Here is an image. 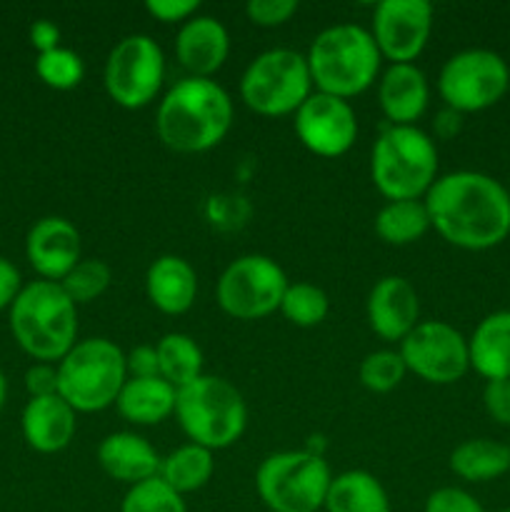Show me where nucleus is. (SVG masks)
<instances>
[{
  "mask_svg": "<svg viewBox=\"0 0 510 512\" xmlns=\"http://www.w3.org/2000/svg\"><path fill=\"white\" fill-rule=\"evenodd\" d=\"M430 228L460 250H490L510 235V193L493 175L455 170L425 193Z\"/></svg>",
  "mask_w": 510,
  "mask_h": 512,
  "instance_id": "f257e3e1",
  "label": "nucleus"
},
{
  "mask_svg": "<svg viewBox=\"0 0 510 512\" xmlns=\"http://www.w3.org/2000/svg\"><path fill=\"white\" fill-rule=\"evenodd\" d=\"M233 98L213 78H183L155 110V133L165 148L193 155L213 150L233 128Z\"/></svg>",
  "mask_w": 510,
  "mask_h": 512,
  "instance_id": "f03ea898",
  "label": "nucleus"
},
{
  "mask_svg": "<svg viewBox=\"0 0 510 512\" xmlns=\"http://www.w3.org/2000/svg\"><path fill=\"white\" fill-rule=\"evenodd\" d=\"M10 333L30 358L58 365L78 343V305L60 283L33 280L10 305Z\"/></svg>",
  "mask_w": 510,
  "mask_h": 512,
  "instance_id": "7ed1b4c3",
  "label": "nucleus"
},
{
  "mask_svg": "<svg viewBox=\"0 0 510 512\" xmlns=\"http://www.w3.org/2000/svg\"><path fill=\"white\" fill-rule=\"evenodd\" d=\"M305 60L318 93L350 100L378 80L383 55L368 28L338 23L315 35Z\"/></svg>",
  "mask_w": 510,
  "mask_h": 512,
  "instance_id": "20e7f679",
  "label": "nucleus"
},
{
  "mask_svg": "<svg viewBox=\"0 0 510 512\" xmlns=\"http://www.w3.org/2000/svg\"><path fill=\"white\" fill-rule=\"evenodd\" d=\"M370 180L385 200H423L438 180V148L418 125H385L370 150Z\"/></svg>",
  "mask_w": 510,
  "mask_h": 512,
  "instance_id": "39448f33",
  "label": "nucleus"
},
{
  "mask_svg": "<svg viewBox=\"0 0 510 512\" xmlns=\"http://www.w3.org/2000/svg\"><path fill=\"white\" fill-rule=\"evenodd\" d=\"M175 418L190 443L208 450H225L238 443L248 425V405L243 395L218 375H200L178 390Z\"/></svg>",
  "mask_w": 510,
  "mask_h": 512,
  "instance_id": "423d86ee",
  "label": "nucleus"
},
{
  "mask_svg": "<svg viewBox=\"0 0 510 512\" xmlns=\"http://www.w3.org/2000/svg\"><path fill=\"white\" fill-rule=\"evenodd\" d=\"M58 395L75 413H100L118 400L128 370L125 353L108 338H85L58 365Z\"/></svg>",
  "mask_w": 510,
  "mask_h": 512,
  "instance_id": "0eeeda50",
  "label": "nucleus"
},
{
  "mask_svg": "<svg viewBox=\"0 0 510 512\" xmlns=\"http://www.w3.org/2000/svg\"><path fill=\"white\" fill-rule=\"evenodd\" d=\"M330 483V465L310 450H280L255 470V490L270 512L323 510Z\"/></svg>",
  "mask_w": 510,
  "mask_h": 512,
  "instance_id": "6e6552de",
  "label": "nucleus"
},
{
  "mask_svg": "<svg viewBox=\"0 0 510 512\" xmlns=\"http://www.w3.org/2000/svg\"><path fill=\"white\" fill-rule=\"evenodd\" d=\"M313 90L308 60L290 48H270L255 55L240 78V100L263 118L295 115Z\"/></svg>",
  "mask_w": 510,
  "mask_h": 512,
  "instance_id": "1a4fd4ad",
  "label": "nucleus"
},
{
  "mask_svg": "<svg viewBox=\"0 0 510 512\" xmlns=\"http://www.w3.org/2000/svg\"><path fill=\"white\" fill-rule=\"evenodd\" d=\"M508 88V63L488 48H468L450 55L438 75V93L445 108L460 115L493 108Z\"/></svg>",
  "mask_w": 510,
  "mask_h": 512,
  "instance_id": "9d476101",
  "label": "nucleus"
},
{
  "mask_svg": "<svg viewBox=\"0 0 510 512\" xmlns=\"http://www.w3.org/2000/svg\"><path fill=\"white\" fill-rule=\"evenodd\" d=\"M288 278L273 258L260 253L240 255L220 273L215 298L220 310L235 320H263L280 310Z\"/></svg>",
  "mask_w": 510,
  "mask_h": 512,
  "instance_id": "9b49d317",
  "label": "nucleus"
},
{
  "mask_svg": "<svg viewBox=\"0 0 510 512\" xmlns=\"http://www.w3.org/2000/svg\"><path fill=\"white\" fill-rule=\"evenodd\" d=\"M165 80V58L150 35L133 33L113 45L103 68L105 93L125 110H140L158 98Z\"/></svg>",
  "mask_w": 510,
  "mask_h": 512,
  "instance_id": "f8f14e48",
  "label": "nucleus"
},
{
  "mask_svg": "<svg viewBox=\"0 0 510 512\" xmlns=\"http://www.w3.org/2000/svg\"><path fill=\"white\" fill-rule=\"evenodd\" d=\"M398 353L408 373L430 385H453L470 370L468 338L445 320H420Z\"/></svg>",
  "mask_w": 510,
  "mask_h": 512,
  "instance_id": "ddd939ff",
  "label": "nucleus"
},
{
  "mask_svg": "<svg viewBox=\"0 0 510 512\" xmlns=\"http://www.w3.org/2000/svg\"><path fill=\"white\" fill-rule=\"evenodd\" d=\"M293 118L298 140L318 158H340L358 140V115L350 100L313 90Z\"/></svg>",
  "mask_w": 510,
  "mask_h": 512,
  "instance_id": "4468645a",
  "label": "nucleus"
},
{
  "mask_svg": "<svg viewBox=\"0 0 510 512\" xmlns=\"http://www.w3.org/2000/svg\"><path fill=\"white\" fill-rule=\"evenodd\" d=\"M433 33V5L428 0H380L373 10L370 35L380 55L393 63H413Z\"/></svg>",
  "mask_w": 510,
  "mask_h": 512,
  "instance_id": "2eb2a0df",
  "label": "nucleus"
},
{
  "mask_svg": "<svg viewBox=\"0 0 510 512\" xmlns=\"http://www.w3.org/2000/svg\"><path fill=\"white\" fill-rule=\"evenodd\" d=\"M25 258L40 280L60 283L80 263V233L68 218H40L25 238Z\"/></svg>",
  "mask_w": 510,
  "mask_h": 512,
  "instance_id": "dca6fc26",
  "label": "nucleus"
},
{
  "mask_svg": "<svg viewBox=\"0 0 510 512\" xmlns=\"http://www.w3.org/2000/svg\"><path fill=\"white\" fill-rule=\"evenodd\" d=\"M368 325L385 343H403L405 335L420 323V298L413 283L400 275H385L370 288L365 303Z\"/></svg>",
  "mask_w": 510,
  "mask_h": 512,
  "instance_id": "f3484780",
  "label": "nucleus"
},
{
  "mask_svg": "<svg viewBox=\"0 0 510 512\" xmlns=\"http://www.w3.org/2000/svg\"><path fill=\"white\" fill-rule=\"evenodd\" d=\"M175 55L190 78H213L230 55L228 28L213 15H193L180 25Z\"/></svg>",
  "mask_w": 510,
  "mask_h": 512,
  "instance_id": "a211bd4d",
  "label": "nucleus"
},
{
  "mask_svg": "<svg viewBox=\"0 0 510 512\" xmlns=\"http://www.w3.org/2000/svg\"><path fill=\"white\" fill-rule=\"evenodd\" d=\"M430 85L415 63L388 65L378 80V105L388 125H415L428 110Z\"/></svg>",
  "mask_w": 510,
  "mask_h": 512,
  "instance_id": "6ab92c4d",
  "label": "nucleus"
},
{
  "mask_svg": "<svg viewBox=\"0 0 510 512\" xmlns=\"http://www.w3.org/2000/svg\"><path fill=\"white\" fill-rule=\"evenodd\" d=\"M163 458L158 450L138 433H110L98 445V465L108 478L125 483L128 488L158 478Z\"/></svg>",
  "mask_w": 510,
  "mask_h": 512,
  "instance_id": "aec40b11",
  "label": "nucleus"
},
{
  "mask_svg": "<svg viewBox=\"0 0 510 512\" xmlns=\"http://www.w3.org/2000/svg\"><path fill=\"white\" fill-rule=\"evenodd\" d=\"M75 415L78 413L60 395L30 398L25 403L23 415H20V428H23L25 443L35 453H60L75 438V428H78Z\"/></svg>",
  "mask_w": 510,
  "mask_h": 512,
  "instance_id": "412c9836",
  "label": "nucleus"
},
{
  "mask_svg": "<svg viewBox=\"0 0 510 512\" xmlns=\"http://www.w3.org/2000/svg\"><path fill=\"white\" fill-rule=\"evenodd\" d=\"M145 295L163 315L188 313L198 298V275L180 255H160L145 273Z\"/></svg>",
  "mask_w": 510,
  "mask_h": 512,
  "instance_id": "4be33fe9",
  "label": "nucleus"
},
{
  "mask_svg": "<svg viewBox=\"0 0 510 512\" xmlns=\"http://www.w3.org/2000/svg\"><path fill=\"white\" fill-rule=\"evenodd\" d=\"M470 368L485 380H510V310L485 315L468 338Z\"/></svg>",
  "mask_w": 510,
  "mask_h": 512,
  "instance_id": "5701e85b",
  "label": "nucleus"
},
{
  "mask_svg": "<svg viewBox=\"0 0 510 512\" xmlns=\"http://www.w3.org/2000/svg\"><path fill=\"white\" fill-rule=\"evenodd\" d=\"M178 390L163 378H128L120 390L115 408L120 418L133 425H160L175 415Z\"/></svg>",
  "mask_w": 510,
  "mask_h": 512,
  "instance_id": "b1692460",
  "label": "nucleus"
},
{
  "mask_svg": "<svg viewBox=\"0 0 510 512\" xmlns=\"http://www.w3.org/2000/svg\"><path fill=\"white\" fill-rule=\"evenodd\" d=\"M325 512H393L388 490L368 470H345L333 475L328 495H325Z\"/></svg>",
  "mask_w": 510,
  "mask_h": 512,
  "instance_id": "393cba45",
  "label": "nucleus"
},
{
  "mask_svg": "<svg viewBox=\"0 0 510 512\" xmlns=\"http://www.w3.org/2000/svg\"><path fill=\"white\" fill-rule=\"evenodd\" d=\"M450 470L465 483H490L510 470V448L490 438H470L450 453Z\"/></svg>",
  "mask_w": 510,
  "mask_h": 512,
  "instance_id": "a878e982",
  "label": "nucleus"
},
{
  "mask_svg": "<svg viewBox=\"0 0 510 512\" xmlns=\"http://www.w3.org/2000/svg\"><path fill=\"white\" fill-rule=\"evenodd\" d=\"M215 473V458L213 450L203 448V445L185 443L168 453L160 463L158 478L165 485L175 490L178 495L198 493L200 488L210 483Z\"/></svg>",
  "mask_w": 510,
  "mask_h": 512,
  "instance_id": "bb28decb",
  "label": "nucleus"
},
{
  "mask_svg": "<svg viewBox=\"0 0 510 512\" xmlns=\"http://www.w3.org/2000/svg\"><path fill=\"white\" fill-rule=\"evenodd\" d=\"M375 235L388 245L418 243L430 230L425 200H388L375 215Z\"/></svg>",
  "mask_w": 510,
  "mask_h": 512,
  "instance_id": "cd10ccee",
  "label": "nucleus"
},
{
  "mask_svg": "<svg viewBox=\"0 0 510 512\" xmlns=\"http://www.w3.org/2000/svg\"><path fill=\"white\" fill-rule=\"evenodd\" d=\"M160 378L175 390L185 388L203 375V350L190 335L168 333L155 343Z\"/></svg>",
  "mask_w": 510,
  "mask_h": 512,
  "instance_id": "c85d7f7f",
  "label": "nucleus"
},
{
  "mask_svg": "<svg viewBox=\"0 0 510 512\" xmlns=\"http://www.w3.org/2000/svg\"><path fill=\"white\" fill-rule=\"evenodd\" d=\"M280 313L298 328H315L330 313V300L323 288L313 283H288L280 303Z\"/></svg>",
  "mask_w": 510,
  "mask_h": 512,
  "instance_id": "c756f323",
  "label": "nucleus"
},
{
  "mask_svg": "<svg viewBox=\"0 0 510 512\" xmlns=\"http://www.w3.org/2000/svg\"><path fill=\"white\" fill-rule=\"evenodd\" d=\"M110 280H113V270H110V265L105 260L83 258L60 280V288L68 293V298L75 305H85L98 300L110 288Z\"/></svg>",
  "mask_w": 510,
  "mask_h": 512,
  "instance_id": "7c9ffc66",
  "label": "nucleus"
},
{
  "mask_svg": "<svg viewBox=\"0 0 510 512\" xmlns=\"http://www.w3.org/2000/svg\"><path fill=\"white\" fill-rule=\"evenodd\" d=\"M35 73L48 88L53 90H73L83 83L85 63L75 50L55 48L48 53H40L35 60Z\"/></svg>",
  "mask_w": 510,
  "mask_h": 512,
  "instance_id": "2f4dec72",
  "label": "nucleus"
},
{
  "mask_svg": "<svg viewBox=\"0 0 510 512\" xmlns=\"http://www.w3.org/2000/svg\"><path fill=\"white\" fill-rule=\"evenodd\" d=\"M405 375H408V368H405L400 353L388 348L368 353L358 368L360 383L370 393H390V390H395L403 383Z\"/></svg>",
  "mask_w": 510,
  "mask_h": 512,
  "instance_id": "473e14b6",
  "label": "nucleus"
},
{
  "mask_svg": "<svg viewBox=\"0 0 510 512\" xmlns=\"http://www.w3.org/2000/svg\"><path fill=\"white\" fill-rule=\"evenodd\" d=\"M120 512H188V508L183 495L175 493L160 478H150L128 488Z\"/></svg>",
  "mask_w": 510,
  "mask_h": 512,
  "instance_id": "72a5a7b5",
  "label": "nucleus"
},
{
  "mask_svg": "<svg viewBox=\"0 0 510 512\" xmlns=\"http://www.w3.org/2000/svg\"><path fill=\"white\" fill-rule=\"evenodd\" d=\"M295 13H298L295 0H250L245 5L248 20L260 28H278V25L288 23Z\"/></svg>",
  "mask_w": 510,
  "mask_h": 512,
  "instance_id": "f704fd0d",
  "label": "nucleus"
},
{
  "mask_svg": "<svg viewBox=\"0 0 510 512\" xmlns=\"http://www.w3.org/2000/svg\"><path fill=\"white\" fill-rule=\"evenodd\" d=\"M423 512H485V508L468 490L445 485V488L433 490L428 495Z\"/></svg>",
  "mask_w": 510,
  "mask_h": 512,
  "instance_id": "c9c22d12",
  "label": "nucleus"
},
{
  "mask_svg": "<svg viewBox=\"0 0 510 512\" xmlns=\"http://www.w3.org/2000/svg\"><path fill=\"white\" fill-rule=\"evenodd\" d=\"M198 8H200L198 0H148V3H145V10H148L155 20H160V23L165 25L170 23L183 25L185 20L198 15Z\"/></svg>",
  "mask_w": 510,
  "mask_h": 512,
  "instance_id": "e433bc0d",
  "label": "nucleus"
},
{
  "mask_svg": "<svg viewBox=\"0 0 510 512\" xmlns=\"http://www.w3.org/2000/svg\"><path fill=\"white\" fill-rule=\"evenodd\" d=\"M483 405L498 425H510V380H485Z\"/></svg>",
  "mask_w": 510,
  "mask_h": 512,
  "instance_id": "4c0bfd02",
  "label": "nucleus"
},
{
  "mask_svg": "<svg viewBox=\"0 0 510 512\" xmlns=\"http://www.w3.org/2000/svg\"><path fill=\"white\" fill-rule=\"evenodd\" d=\"M25 390L30 398H48L58 395V368L53 363H35L25 373Z\"/></svg>",
  "mask_w": 510,
  "mask_h": 512,
  "instance_id": "58836bf2",
  "label": "nucleus"
},
{
  "mask_svg": "<svg viewBox=\"0 0 510 512\" xmlns=\"http://www.w3.org/2000/svg\"><path fill=\"white\" fill-rule=\"evenodd\" d=\"M125 370L128 378H160L155 345H135L130 353H125Z\"/></svg>",
  "mask_w": 510,
  "mask_h": 512,
  "instance_id": "ea45409f",
  "label": "nucleus"
},
{
  "mask_svg": "<svg viewBox=\"0 0 510 512\" xmlns=\"http://www.w3.org/2000/svg\"><path fill=\"white\" fill-rule=\"evenodd\" d=\"M23 290V280H20V270L10 263L8 258L0 255V310L13 305V300L18 298V293Z\"/></svg>",
  "mask_w": 510,
  "mask_h": 512,
  "instance_id": "a19ab883",
  "label": "nucleus"
},
{
  "mask_svg": "<svg viewBox=\"0 0 510 512\" xmlns=\"http://www.w3.org/2000/svg\"><path fill=\"white\" fill-rule=\"evenodd\" d=\"M30 43L38 50V55L60 48V28L53 20H35V23L30 25Z\"/></svg>",
  "mask_w": 510,
  "mask_h": 512,
  "instance_id": "79ce46f5",
  "label": "nucleus"
},
{
  "mask_svg": "<svg viewBox=\"0 0 510 512\" xmlns=\"http://www.w3.org/2000/svg\"><path fill=\"white\" fill-rule=\"evenodd\" d=\"M460 118H463V115L455 113V110L450 108L440 110L438 120H435V133H438L440 138H453V135L460 130V125H463L460 123Z\"/></svg>",
  "mask_w": 510,
  "mask_h": 512,
  "instance_id": "37998d69",
  "label": "nucleus"
},
{
  "mask_svg": "<svg viewBox=\"0 0 510 512\" xmlns=\"http://www.w3.org/2000/svg\"><path fill=\"white\" fill-rule=\"evenodd\" d=\"M5 398H8V380H5L3 370H0V410H3Z\"/></svg>",
  "mask_w": 510,
  "mask_h": 512,
  "instance_id": "c03bdc74",
  "label": "nucleus"
},
{
  "mask_svg": "<svg viewBox=\"0 0 510 512\" xmlns=\"http://www.w3.org/2000/svg\"><path fill=\"white\" fill-rule=\"evenodd\" d=\"M500 512H510V508H505V510H500Z\"/></svg>",
  "mask_w": 510,
  "mask_h": 512,
  "instance_id": "a18cd8bd",
  "label": "nucleus"
},
{
  "mask_svg": "<svg viewBox=\"0 0 510 512\" xmlns=\"http://www.w3.org/2000/svg\"><path fill=\"white\" fill-rule=\"evenodd\" d=\"M508 448H510V445H508Z\"/></svg>",
  "mask_w": 510,
  "mask_h": 512,
  "instance_id": "49530a36",
  "label": "nucleus"
}]
</instances>
